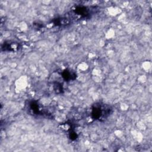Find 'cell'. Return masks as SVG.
I'll return each mask as SVG.
<instances>
[{"label":"cell","instance_id":"6da1fadb","mask_svg":"<svg viewBox=\"0 0 152 152\" xmlns=\"http://www.w3.org/2000/svg\"><path fill=\"white\" fill-rule=\"evenodd\" d=\"M111 109L104 104L97 103L92 108L91 116L94 119L102 120L106 118L110 113Z\"/></svg>","mask_w":152,"mask_h":152},{"label":"cell","instance_id":"7a4b0ae2","mask_svg":"<svg viewBox=\"0 0 152 152\" xmlns=\"http://www.w3.org/2000/svg\"><path fill=\"white\" fill-rule=\"evenodd\" d=\"M61 75L63 78L66 81H69L71 80H74L76 78V74L74 72H72L71 71H69L68 69H65L63 71Z\"/></svg>","mask_w":152,"mask_h":152},{"label":"cell","instance_id":"3957f363","mask_svg":"<svg viewBox=\"0 0 152 152\" xmlns=\"http://www.w3.org/2000/svg\"><path fill=\"white\" fill-rule=\"evenodd\" d=\"M19 45L16 43H5L2 47V49H4V50H10L15 51L18 49Z\"/></svg>","mask_w":152,"mask_h":152},{"label":"cell","instance_id":"277c9868","mask_svg":"<svg viewBox=\"0 0 152 152\" xmlns=\"http://www.w3.org/2000/svg\"><path fill=\"white\" fill-rule=\"evenodd\" d=\"M75 11L78 15H80L82 17H86L88 14L87 8L84 7H78L75 8Z\"/></svg>","mask_w":152,"mask_h":152},{"label":"cell","instance_id":"5b68a950","mask_svg":"<svg viewBox=\"0 0 152 152\" xmlns=\"http://www.w3.org/2000/svg\"><path fill=\"white\" fill-rule=\"evenodd\" d=\"M53 88L56 93H61L63 91L62 85L59 83H55L53 84Z\"/></svg>","mask_w":152,"mask_h":152}]
</instances>
